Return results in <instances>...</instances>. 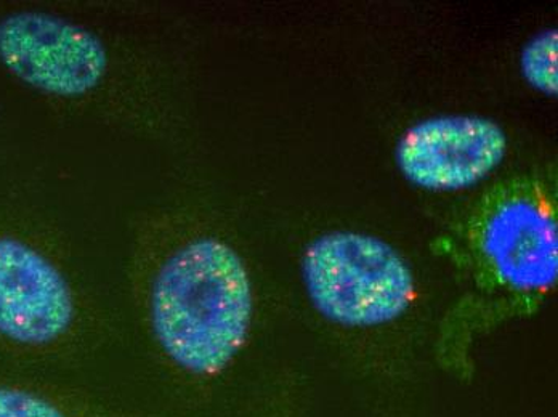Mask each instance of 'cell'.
Wrapping results in <instances>:
<instances>
[{
	"label": "cell",
	"mask_w": 558,
	"mask_h": 417,
	"mask_svg": "<svg viewBox=\"0 0 558 417\" xmlns=\"http://www.w3.org/2000/svg\"><path fill=\"white\" fill-rule=\"evenodd\" d=\"M76 315L73 287L56 263L23 241L0 236V335L47 347L66 338Z\"/></svg>",
	"instance_id": "obj_6"
},
{
	"label": "cell",
	"mask_w": 558,
	"mask_h": 417,
	"mask_svg": "<svg viewBox=\"0 0 558 417\" xmlns=\"http://www.w3.org/2000/svg\"><path fill=\"white\" fill-rule=\"evenodd\" d=\"M302 283L312 307L336 327L373 329L400 320L417 297L408 260L367 233H323L305 247Z\"/></svg>",
	"instance_id": "obj_3"
},
{
	"label": "cell",
	"mask_w": 558,
	"mask_h": 417,
	"mask_svg": "<svg viewBox=\"0 0 558 417\" xmlns=\"http://www.w3.org/2000/svg\"><path fill=\"white\" fill-rule=\"evenodd\" d=\"M246 417H302L301 393L291 382H278L252 396Z\"/></svg>",
	"instance_id": "obj_9"
},
{
	"label": "cell",
	"mask_w": 558,
	"mask_h": 417,
	"mask_svg": "<svg viewBox=\"0 0 558 417\" xmlns=\"http://www.w3.org/2000/svg\"><path fill=\"white\" fill-rule=\"evenodd\" d=\"M146 321L169 368L207 385L233 366L250 339L254 286L236 249L197 236L156 260L143 286Z\"/></svg>",
	"instance_id": "obj_1"
},
{
	"label": "cell",
	"mask_w": 558,
	"mask_h": 417,
	"mask_svg": "<svg viewBox=\"0 0 558 417\" xmlns=\"http://www.w3.org/2000/svg\"><path fill=\"white\" fill-rule=\"evenodd\" d=\"M557 29H544L531 37L520 56V71L523 79L534 90L557 97Z\"/></svg>",
	"instance_id": "obj_8"
},
{
	"label": "cell",
	"mask_w": 558,
	"mask_h": 417,
	"mask_svg": "<svg viewBox=\"0 0 558 417\" xmlns=\"http://www.w3.org/2000/svg\"><path fill=\"white\" fill-rule=\"evenodd\" d=\"M0 63L33 89L77 98L100 86L110 59L90 29L26 10L0 20Z\"/></svg>",
	"instance_id": "obj_4"
},
{
	"label": "cell",
	"mask_w": 558,
	"mask_h": 417,
	"mask_svg": "<svg viewBox=\"0 0 558 417\" xmlns=\"http://www.w3.org/2000/svg\"><path fill=\"white\" fill-rule=\"evenodd\" d=\"M509 138L498 122L447 114L410 125L398 138L395 162L404 180L432 193L472 188L502 164Z\"/></svg>",
	"instance_id": "obj_5"
},
{
	"label": "cell",
	"mask_w": 558,
	"mask_h": 417,
	"mask_svg": "<svg viewBox=\"0 0 558 417\" xmlns=\"http://www.w3.org/2000/svg\"><path fill=\"white\" fill-rule=\"evenodd\" d=\"M0 417L161 416L132 406L116 405L85 392H46L20 385H0Z\"/></svg>",
	"instance_id": "obj_7"
},
{
	"label": "cell",
	"mask_w": 558,
	"mask_h": 417,
	"mask_svg": "<svg viewBox=\"0 0 558 417\" xmlns=\"http://www.w3.org/2000/svg\"><path fill=\"white\" fill-rule=\"evenodd\" d=\"M459 250L476 294L449 320V329L465 323L445 355L449 369L454 368L462 335L469 338L475 321L533 314L556 287L558 229L549 189L531 180L504 186L475 212Z\"/></svg>",
	"instance_id": "obj_2"
}]
</instances>
